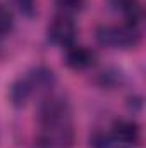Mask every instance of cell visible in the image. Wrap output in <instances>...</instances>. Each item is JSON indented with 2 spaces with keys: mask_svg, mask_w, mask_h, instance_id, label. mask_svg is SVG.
<instances>
[{
  "mask_svg": "<svg viewBox=\"0 0 146 148\" xmlns=\"http://www.w3.org/2000/svg\"><path fill=\"white\" fill-rule=\"evenodd\" d=\"M41 141L50 148H71L74 143V126L69 105L57 97H50L40 109Z\"/></svg>",
  "mask_w": 146,
  "mask_h": 148,
  "instance_id": "1",
  "label": "cell"
},
{
  "mask_svg": "<svg viewBox=\"0 0 146 148\" xmlns=\"http://www.w3.org/2000/svg\"><path fill=\"white\" fill-rule=\"evenodd\" d=\"M55 77L53 73L45 69V67H38L35 71L28 73V76L19 77L17 81L12 83L10 90H9V97L10 102L16 107H23L35 91H41V90H48L53 84Z\"/></svg>",
  "mask_w": 146,
  "mask_h": 148,
  "instance_id": "2",
  "label": "cell"
},
{
  "mask_svg": "<svg viewBox=\"0 0 146 148\" xmlns=\"http://www.w3.org/2000/svg\"><path fill=\"white\" fill-rule=\"evenodd\" d=\"M96 40L112 48H131L138 43L139 35L134 26L129 24H107L96 29Z\"/></svg>",
  "mask_w": 146,
  "mask_h": 148,
  "instance_id": "3",
  "label": "cell"
},
{
  "mask_svg": "<svg viewBox=\"0 0 146 148\" xmlns=\"http://www.w3.org/2000/svg\"><path fill=\"white\" fill-rule=\"evenodd\" d=\"M46 36L53 45L67 48V47L76 43V36H77L76 23L72 21L71 16L59 14L50 21V24L46 28Z\"/></svg>",
  "mask_w": 146,
  "mask_h": 148,
  "instance_id": "4",
  "label": "cell"
},
{
  "mask_svg": "<svg viewBox=\"0 0 146 148\" xmlns=\"http://www.w3.org/2000/svg\"><path fill=\"white\" fill-rule=\"evenodd\" d=\"M113 148H132L141 136V129L132 121H115L108 133Z\"/></svg>",
  "mask_w": 146,
  "mask_h": 148,
  "instance_id": "5",
  "label": "cell"
},
{
  "mask_svg": "<svg viewBox=\"0 0 146 148\" xmlns=\"http://www.w3.org/2000/svg\"><path fill=\"white\" fill-rule=\"evenodd\" d=\"M95 52L89 50L88 47H83V45H71L65 48V57H64V62L67 67H71L74 71H84L88 67H91L95 64Z\"/></svg>",
  "mask_w": 146,
  "mask_h": 148,
  "instance_id": "6",
  "label": "cell"
},
{
  "mask_svg": "<svg viewBox=\"0 0 146 148\" xmlns=\"http://www.w3.org/2000/svg\"><path fill=\"white\" fill-rule=\"evenodd\" d=\"M112 5L117 12L122 14L126 24L138 28L143 19V5L139 0H112Z\"/></svg>",
  "mask_w": 146,
  "mask_h": 148,
  "instance_id": "7",
  "label": "cell"
},
{
  "mask_svg": "<svg viewBox=\"0 0 146 148\" xmlns=\"http://www.w3.org/2000/svg\"><path fill=\"white\" fill-rule=\"evenodd\" d=\"M12 14H10V10L0 2V38L7 36L9 33H10V29H12Z\"/></svg>",
  "mask_w": 146,
  "mask_h": 148,
  "instance_id": "8",
  "label": "cell"
},
{
  "mask_svg": "<svg viewBox=\"0 0 146 148\" xmlns=\"http://www.w3.org/2000/svg\"><path fill=\"white\" fill-rule=\"evenodd\" d=\"M55 3H57L59 10L67 16L79 12L84 7V0H55Z\"/></svg>",
  "mask_w": 146,
  "mask_h": 148,
  "instance_id": "9",
  "label": "cell"
},
{
  "mask_svg": "<svg viewBox=\"0 0 146 148\" xmlns=\"http://www.w3.org/2000/svg\"><path fill=\"white\" fill-rule=\"evenodd\" d=\"M89 147L91 148H113L112 145V140H110L108 133H95L91 138H89Z\"/></svg>",
  "mask_w": 146,
  "mask_h": 148,
  "instance_id": "10",
  "label": "cell"
},
{
  "mask_svg": "<svg viewBox=\"0 0 146 148\" xmlns=\"http://www.w3.org/2000/svg\"><path fill=\"white\" fill-rule=\"evenodd\" d=\"M10 2L16 5V9H17L23 16H28V17L35 16V10H36V0H10Z\"/></svg>",
  "mask_w": 146,
  "mask_h": 148,
  "instance_id": "11",
  "label": "cell"
}]
</instances>
